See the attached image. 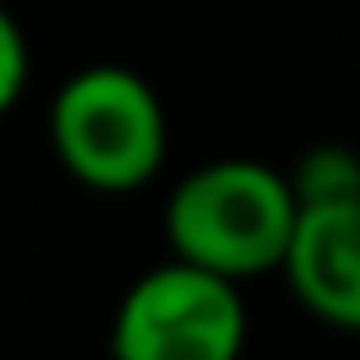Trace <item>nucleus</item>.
Segmentation results:
<instances>
[{"label": "nucleus", "mask_w": 360, "mask_h": 360, "mask_svg": "<svg viewBox=\"0 0 360 360\" xmlns=\"http://www.w3.org/2000/svg\"><path fill=\"white\" fill-rule=\"evenodd\" d=\"M296 227V198L281 168L262 158H212L183 173L168 193L163 237L173 257L227 281H252L281 266Z\"/></svg>", "instance_id": "nucleus-1"}, {"label": "nucleus", "mask_w": 360, "mask_h": 360, "mask_svg": "<svg viewBox=\"0 0 360 360\" xmlns=\"http://www.w3.org/2000/svg\"><path fill=\"white\" fill-rule=\"evenodd\" d=\"M50 148L89 193H139L168 158V114L129 65H84L50 99Z\"/></svg>", "instance_id": "nucleus-2"}, {"label": "nucleus", "mask_w": 360, "mask_h": 360, "mask_svg": "<svg viewBox=\"0 0 360 360\" xmlns=\"http://www.w3.org/2000/svg\"><path fill=\"white\" fill-rule=\"evenodd\" d=\"M242 286L183 257H168L129 281L109 321L114 360H242Z\"/></svg>", "instance_id": "nucleus-3"}, {"label": "nucleus", "mask_w": 360, "mask_h": 360, "mask_svg": "<svg viewBox=\"0 0 360 360\" xmlns=\"http://www.w3.org/2000/svg\"><path fill=\"white\" fill-rule=\"evenodd\" d=\"M276 271L306 316L360 335V202L296 207V227Z\"/></svg>", "instance_id": "nucleus-4"}, {"label": "nucleus", "mask_w": 360, "mask_h": 360, "mask_svg": "<svg viewBox=\"0 0 360 360\" xmlns=\"http://www.w3.org/2000/svg\"><path fill=\"white\" fill-rule=\"evenodd\" d=\"M291 198L296 207H335V202H360V153L345 143H311L291 173Z\"/></svg>", "instance_id": "nucleus-5"}, {"label": "nucleus", "mask_w": 360, "mask_h": 360, "mask_svg": "<svg viewBox=\"0 0 360 360\" xmlns=\"http://www.w3.org/2000/svg\"><path fill=\"white\" fill-rule=\"evenodd\" d=\"M30 84V45L20 20L0 6V114H11Z\"/></svg>", "instance_id": "nucleus-6"}]
</instances>
